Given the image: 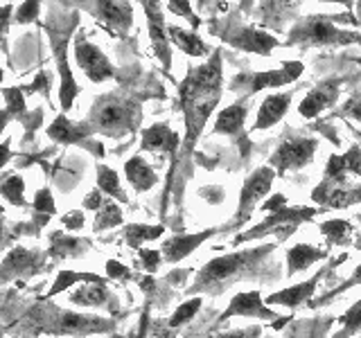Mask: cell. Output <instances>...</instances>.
Masks as SVG:
<instances>
[{
    "label": "cell",
    "mask_w": 361,
    "mask_h": 338,
    "mask_svg": "<svg viewBox=\"0 0 361 338\" xmlns=\"http://www.w3.org/2000/svg\"><path fill=\"white\" fill-rule=\"evenodd\" d=\"M348 172L361 176V144H353L341 156H330V161H327V165H325L323 180L319 183V187L312 192V199L323 206V201L330 192L345 185Z\"/></svg>",
    "instance_id": "8fae6325"
},
{
    "label": "cell",
    "mask_w": 361,
    "mask_h": 338,
    "mask_svg": "<svg viewBox=\"0 0 361 338\" xmlns=\"http://www.w3.org/2000/svg\"><path fill=\"white\" fill-rule=\"evenodd\" d=\"M90 246L88 239H75V237H66L61 232L52 234V246H50V257L54 259H66V257H79L86 248Z\"/></svg>",
    "instance_id": "f546056e"
},
{
    "label": "cell",
    "mask_w": 361,
    "mask_h": 338,
    "mask_svg": "<svg viewBox=\"0 0 361 338\" xmlns=\"http://www.w3.org/2000/svg\"><path fill=\"white\" fill-rule=\"evenodd\" d=\"M122 223V210L118 208V203L113 199H104L102 208L95 214V221H93V230L95 232H104L109 228H116V225Z\"/></svg>",
    "instance_id": "e575fe53"
},
{
    "label": "cell",
    "mask_w": 361,
    "mask_h": 338,
    "mask_svg": "<svg viewBox=\"0 0 361 338\" xmlns=\"http://www.w3.org/2000/svg\"><path fill=\"white\" fill-rule=\"evenodd\" d=\"M61 223L66 225L68 230H79L84 225V212H79V210H75V212H68L66 217L61 219Z\"/></svg>",
    "instance_id": "f907efd6"
},
{
    "label": "cell",
    "mask_w": 361,
    "mask_h": 338,
    "mask_svg": "<svg viewBox=\"0 0 361 338\" xmlns=\"http://www.w3.org/2000/svg\"><path fill=\"white\" fill-rule=\"evenodd\" d=\"M145 7V16H147V27H149V41L154 45L156 56L163 63V70L169 75L172 70V41H169L167 25H165V16L163 9L158 3H142Z\"/></svg>",
    "instance_id": "e0dca14e"
},
{
    "label": "cell",
    "mask_w": 361,
    "mask_h": 338,
    "mask_svg": "<svg viewBox=\"0 0 361 338\" xmlns=\"http://www.w3.org/2000/svg\"><path fill=\"white\" fill-rule=\"evenodd\" d=\"M321 232L327 239V244L332 246H348V244H355L353 242V234H355V225L345 221V219H330V221H323L321 223Z\"/></svg>",
    "instance_id": "4dcf8cb0"
},
{
    "label": "cell",
    "mask_w": 361,
    "mask_h": 338,
    "mask_svg": "<svg viewBox=\"0 0 361 338\" xmlns=\"http://www.w3.org/2000/svg\"><path fill=\"white\" fill-rule=\"evenodd\" d=\"M345 259H348V255H341L334 264H327L325 268H321L314 277L300 282V284H293V287H287V289H282V291L271 293L269 298H264V304H267V307H289V309H298L300 304H307V302L312 300V296H314L316 287H319V282H321L327 273H330V270H332L334 266H338L341 262H345Z\"/></svg>",
    "instance_id": "4fadbf2b"
},
{
    "label": "cell",
    "mask_w": 361,
    "mask_h": 338,
    "mask_svg": "<svg viewBox=\"0 0 361 338\" xmlns=\"http://www.w3.org/2000/svg\"><path fill=\"white\" fill-rule=\"evenodd\" d=\"M291 106V93H274V95H267L262 99V104L257 108V118L253 122L251 131H267L287 115V111Z\"/></svg>",
    "instance_id": "603a6c76"
},
{
    "label": "cell",
    "mask_w": 361,
    "mask_h": 338,
    "mask_svg": "<svg viewBox=\"0 0 361 338\" xmlns=\"http://www.w3.org/2000/svg\"><path fill=\"white\" fill-rule=\"evenodd\" d=\"M359 61H361V59H359Z\"/></svg>",
    "instance_id": "6125c7cd"
},
{
    "label": "cell",
    "mask_w": 361,
    "mask_h": 338,
    "mask_svg": "<svg viewBox=\"0 0 361 338\" xmlns=\"http://www.w3.org/2000/svg\"><path fill=\"white\" fill-rule=\"evenodd\" d=\"M25 90H27V93H39V90H41L43 95H50V75L48 73H41L37 79H34L32 86L23 88V93H25Z\"/></svg>",
    "instance_id": "681fc988"
},
{
    "label": "cell",
    "mask_w": 361,
    "mask_h": 338,
    "mask_svg": "<svg viewBox=\"0 0 361 338\" xmlns=\"http://www.w3.org/2000/svg\"><path fill=\"white\" fill-rule=\"evenodd\" d=\"M319 149V140L305 138V135H285L276 146V151L269 156V167L276 176H285L287 172H298L314 161V154Z\"/></svg>",
    "instance_id": "9c48e42d"
},
{
    "label": "cell",
    "mask_w": 361,
    "mask_h": 338,
    "mask_svg": "<svg viewBox=\"0 0 361 338\" xmlns=\"http://www.w3.org/2000/svg\"><path fill=\"white\" fill-rule=\"evenodd\" d=\"M233 315H244V318H262V320H274V323L278 318V313L264 304L262 296H259V291H244V293H237V296L231 298L228 307L219 313V318L214 320V325L208 330V336L217 332L226 320L233 318Z\"/></svg>",
    "instance_id": "7c38bea8"
},
{
    "label": "cell",
    "mask_w": 361,
    "mask_h": 338,
    "mask_svg": "<svg viewBox=\"0 0 361 338\" xmlns=\"http://www.w3.org/2000/svg\"><path fill=\"white\" fill-rule=\"evenodd\" d=\"M296 7L298 3H262V5H257V14L262 16L264 25L280 27L296 16Z\"/></svg>",
    "instance_id": "f1b7e54d"
},
{
    "label": "cell",
    "mask_w": 361,
    "mask_h": 338,
    "mask_svg": "<svg viewBox=\"0 0 361 338\" xmlns=\"http://www.w3.org/2000/svg\"><path fill=\"white\" fill-rule=\"evenodd\" d=\"M138 257H140V266L149 275L156 273V270L161 268V262H163L161 251H149V248H142V251H138Z\"/></svg>",
    "instance_id": "7bdbcfd3"
},
{
    "label": "cell",
    "mask_w": 361,
    "mask_h": 338,
    "mask_svg": "<svg viewBox=\"0 0 361 338\" xmlns=\"http://www.w3.org/2000/svg\"><path fill=\"white\" fill-rule=\"evenodd\" d=\"M208 32L212 37L221 39L224 43L233 45V48L242 50V52H251L259 56H269L274 52L280 41L264 30H257L251 25H242L235 18H210L208 20Z\"/></svg>",
    "instance_id": "5b68a950"
},
{
    "label": "cell",
    "mask_w": 361,
    "mask_h": 338,
    "mask_svg": "<svg viewBox=\"0 0 361 338\" xmlns=\"http://www.w3.org/2000/svg\"><path fill=\"white\" fill-rule=\"evenodd\" d=\"M334 20H348V14L327 16L312 14L302 16L287 34L285 48H321V45H355L361 43V32L341 30L334 25Z\"/></svg>",
    "instance_id": "3957f363"
},
{
    "label": "cell",
    "mask_w": 361,
    "mask_h": 338,
    "mask_svg": "<svg viewBox=\"0 0 361 338\" xmlns=\"http://www.w3.org/2000/svg\"><path fill=\"white\" fill-rule=\"evenodd\" d=\"M323 212V208H305V206H285L280 210L267 212V219L262 223H257L253 230H248L244 234H237L233 244H244L251 239H259V237L276 234V242L287 239L291 232L298 230V225L314 219L316 214Z\"/></svg>",
    "instance_id": "8992f818"
},
{
    "label": "cell",
    "mask_w": 361,
    "mask_h": 338,
    "mask_svg": "<svg viewBox=\"0 0 361 338\" xmlns=\"http://www.w3.org/2000/svg\"><path fill=\"white\" fill-rule=\"evenodd\" d=\"M359 219H361V217H359ZM355 248H357V251H361V234L355 239Z\"/></svg>",
    "instance_id": "6f0895ef"
},
{
    "label": "cell",
    "mask_w": 361,
    "mask_h": 338,
    "mask_svg": "<svg viewBox=\"0 0 361 338\" xmlns=\"http://www.w3.org/2000/svg\"><path fill=\"white\" fill-rule=\"evenodd\" d=\"M0 338H3V334H0Z\"/></svg>",
    "instance_id": "94428289"
},
{
    "label": "cell",
    "mask_w": 361,
    "mask_h": 338,
    "mask_svg": "<svg viewBox=\"0 0 361 338\" xmlns=\"http://www.w3.org/2000/svg\"><path fill=\"white\" fill-rule=\"evenodd\" d=\"M357 203H361V185H343L325 196L323 210H343L350 206H357Z\"/></svg>",
    "instance_id": "1f68e13d"
},
{
    "label": "cell",
    "mask_w": 361,
    "mask_h": 338,
    "mask_svg": "<svg viewBox=\"0 0 361 338\" xmlns=\"http://www.w3.org/2000/svg\"><path fill=\"white\" fill-rule=\"evenodd\" d=\"M167 34H169V41H172V45H176V48L180 52H185L188 56H208V54H212L210 45L203 43V39L195 30H183L178 25H167Z\"/></svg>",
    "instance_id": "4316f807"
},
{
    "label": "cell",
    "mask_w": 361,
    "mask_h": 338,
    "mask_svg": "<svg viewBox=\"0 0 361 338\" xmlns=\"http://www.w3.org/2000/svg\"><path fill=\"white\" fill-rule=\"evenodd\" d=\"M165 232V225H142V223H129L124 225V242L131 248H140V244L158 239Z\"/></svg>",
    "instance_id": "d6a6232c"
},
{
    "label": "cell",
    "mask_w": 361,
    "mask_h": 338,
    "mask_svg": "<svg viewBox=\"0 0 361 338\" xmlns=\"http://www.w3.org/2000/svg\"><path fill=\"white\" fill-rule=\"evenodd\" d=\"M102 203H104V199H102V192L99 189H93L90 194L84 199V208L86 210H99Z\"/></svg>",
    "instance_id": "f5cc1de1"
},
{
    "label": "cell",
    "mask_w": 361,
    "mask_h": 338,
    "mask_svg": "<svg viewBox=\"0 0 361 338\" xmlns=\"http://www.w3.org/2000/svg\"><path fill=\"white\" fill-rule=\"evenodd\" d=\"M48 34L52 39V52L56 65H59V75H61V90H59V99H61V108L71 111L73 101L79 95V86L75 82V77L71 73V65H68V39H71V30H66L63 34H59L56 30H52L48 25Z\"/></svg>",
    "instance_id": "9a60e30c"
},
{
    "label": "cell",
    "mask_w": 361,
    "mask_h": 338,
    "mask_svg": "<svg viewBox=\"0 0 361 338\" xmlns=\"http://www.w3.org/2000/svg\"><path fill=\"white\" fill-rule=\"evenodd\" d=\"M302 70H305V65L300 61H285L278 68V70L235 75L228 88L233 90L235 95L242 97V99H237V101H248L255 93H259V90L278 88V86H287V84L298 82Z\"/></svg>",
    "instance_id": "52a82bcc"
},
{
    "label": "cell",
    "mask_w": 361,
    "mask_h": 338,
    "mask_svg": "<svg viewBox=\"0 0 361 338\" xmlns=\"http://www.w3.org/2000/svg\"><path fill=\"white\" fill-rule=\"evenodd\" d=\"M124 176L131 183L135 192H147L158 183V176L149 163H145L142 156H133L131 161L124 163Z\"/></svg>",
    "instance_id": "83f0119b"
},
{
    "label": "cell",
    "mask_w": 361,
    "mask_h": 338,
    "mask_svg": "<svg viewBox=\"0 0 361 338\" xmlns=\"http://www.w3.org/2000/svg\"><path fill=\"white\" fill-rule=\"evenodd\" d=\"M338 323H341V330L332 338H353L361 334V298L338 318Z\"/></svg>",
    "instance_id": "74e56055"
},
{
    "label": "cell",
    "mask_w": 361,
    "mask_h": 338,
    "mask_svg": "<svg viewBox=\"0 0 361 338\" xmlns=\"http://www.w3.org/2000/svg\"><path fill=\"white\" fill-rule=\"evenodd\" d=\"M39 9H41L39 3H23V5H18L16 20H18V23H32V20H37Z\"/></svg>",
    "instance_id": "c3c4849f"
},
{
    "label": "cell",
    "mask_w": 361,
    "mask_h": 338,
    "mask_svg": "<svg viewBox=\"0 0 361 338\" xmlns=\"http://www.w3.org/2000/svg\"><path fill=\"white\" fill-rule=\"evenodd\" d=\"M75 59H77V65L82 68L84 75L93 84H102V82H106V79H111L113 75H116L111 61L106 59V54L102 52L97 45L86 41L84 34H79V37L75 39Z\"/></svg>",
    "instance_id": "5bb4252c"
},
{
    "label": "cell",
    "mask_w": 361,
    "mask_h": 338,
    "mask_svg": "<svg viewBox=\"0 0 361 338\" xmlns=\"http://www.w3.org/2000/svg\"><path fill=\"white\" fill-rule=\"evenodd\" d=\"M11 5H3L0 7V45H3V39L7 34V25H9V16H11Z\"/></svg>",
    "instance_id": "816d5d0a"
},
{
    "label": "cell",
    "mask_w": 361,
    "mask_h": 338,
    "mask_svg": "<svg viewBox=\"0 0 361 338\" xmlns=\"http://www.w3.org/2000/svg\"><path fill=\"white\" fill-rule=\"evenodd\" d=\"M0 194H3L11 206H18V208H25L27 201H25V180H23L18 174H11L7 176L3 183H0Z\"/></svg>",
    "instance_id": "8d00e7d4"
},
{
    "label": "cell",
    "mask_w": 361,
    "mask_h": 338,
    "mask_svg": "<svg viewBox=\"0 0 361 338\" xmlns=\"http://www.w3.org/2000/svg\"><path fill=\"white\" fill-rule=\"evenodd\" d=\"M0 82H3V70H0Z\"/></svg>",
    "instance_id": "91938a15"
},
{
    "label": "cell",
    "mask_w": 361,
    "mask_h": 338,
    "mask_svg": "<svg viewBox=\"0 0 361 338\" xmlns=\"http://www.w3.org/2000/svg\"><path fill=\"white\" fill-rule=\"evenodd\" d=\"M140 122V99L122 95H102L90 108L88 124L93 131L106 133L111 138L133 133Z\"/></svg>",
    "instance_id": "277c9868"
},
{
    "label": "cell",
    "mask_w": 361,
    "mask_h": 338,
    "mask_svg": "<svg viewBox=\"0 0 361 338\" xmlns=\"http://www.w3.org/2000/svg\"><path fill=\"white\" fill-rule=\"evenodd\" d=\"M95 280H99V275H95V273H75V270H61V273L56 275L54 284H52V289L48 291V296H45V298H54L56 293L66 291L68 287L77 284V282H95Z\"/></svg>",
    "instance_id": "f35d334b"
},
{
    "label": "cell",
    "mask_w": 361,
    "mask_h": 338,
    "mask_svg": "<svg viewBox=\"0 0 361 338\" xmlns=\"http://www.w3.org/2000/svg\"><path fill=\"white\" fill-rule=\"evenodd\" d=\"M97 189L102 192V194H106V196L116 199L120 203H129L127 194H124L122 187H120L118 174L106 165H97Z\"/></svg>",
    "instance_id": "836d02e7"
},
{
    "label": "cell",
    "mask_w": 361,
    "mask_h": 338,
    "mask_svg": "<svg viewBox=\"0 0 361 338\" xmlns=\"http://www.w3.org/2000/svg\"><path fill=\"white\" fill-rule=\"evenodd\" d=\"M9 120H11V115L7 113V108H5V111H0V131L5 129V124H7Z\"/></svg>",
    "instance_id": "9f6ffc18"
},
{
    "label": "cell",
    "mask_w": 361,
    "mask_h": 338,
    "mask_svg": "<svg viewBox=\"0 0 361 338\" xmlns=\"http://www.w3.org/2000/svg\"><path fill=\"white\" fill-rule=\"evenodd\" d=\"M217 232H224L221 228H208L203 232H195V234H174L169 237L167 242H163L161 246V255L167 264H178L180 259H185L188 255H192L201 244H206L208 239H212Z\"/></svg>",
    "instance_id": "d6986e66"
},
{
    "label": "cell",
    "mask_w": 361,
    "mask_h": 338,
    "mask_svg": "<svg viewBox=\"0 0 361 338\" xmlns=\"http://www.w3.org/2000/svg\"><path fill=\"white\" fill-rule=\"evenodd\" d=\"M338 95H341V79H325V82H319L305 95V99L298 104V113L302 118L312 120L321 115L325 108H332Z\"/></svg>",
    "instance_id": "ac0fdd59"
},
{
    "label": "cell",
    "mask_w": 361,
    "mask_h": 338,
    "mask_svg": "<svg viewBox=\"0 0 361 338\" xmlns=\"http://www.w3.org/2000/svg\"><path fill=\"white\" fill-rule=\"evenodd\" d=\"M68 300H71L73 304H79V307H109L111 311L118 309L116 298L111 296L104 277H99L95 282H84L82 287H77L71 293V298Z\"/></svg>",
    "instance_id": "7402d4cb"
},
{
    "label": "cell",
    "mask_w": 361,
    "mask_h": 338,
    "mask_svg": "<svg viewBox=\"0 0 361 338\" xmlns=\"http://www.w3.org/2000/svg\"><path fill=\"white\" fill-rule=\"evenodd\" d=\"M167 9L172 11V14H176V16H185L188 20H190V25L192 27H201V18L192 11V5L190 3H176V0H172V3H167Z\"/></svg>",
    "instance_id": "f6af8a7d"
},
{
    "label": "cell",
    "mask_w": 361,
    "mask_h": 338,
    "mask_svg": "<svg viewBox=\"0 0 361 338\" xmlns=\"http://www.w3.org/2000/svg\"><path fill=\"white\" fill-rule=\"evenodd\" d=\"M262 336V327H244V330H228V332H214L206 338H259Z\"/></svg>",
    "instance_id": "ee69618b"
},
{
    "label": "cell",
    "mask_w": 361,
    "mask_h": 338,
    "mask_svg": "<svg viewBox=\"0 0 361 338\" xmlns=\"http://www.w3.org/2000/svg\"><path fill=\"white\" fill-rule=\"evenodd\" d=\"M90 133H95V131L90 129L88 122L77 124V122H71L66 115H59L48 127V138L50 140L61 142V144H82V146H86V149L93 151L97 158H102V156H104V146L93 142V140H88Z\"/></svg>",
    "instance_id": "2e32d148"
},
{
    "label": "cell",
    "mask_w": 361,
    "mask_h": 338,
    "mask_svg": "<svg viewBox=\"0 0 361 338\" xmlns=\"http://www.w3.org/2000/svg\"><path fill=\"white\" fill-rule=\"evenodd\" d=\"M11 158V151H9V140H5L3 144H0V167H3L7 161Z\"/></svg>",
    "instance_id": "11a10c76"
},
{
    "label": "cell",
    "mask_w": 361,
    "mask_h": 338,
    "mask_svg": "<svg viewBox=\"0 0 361 338\" xmlns=\"http://www.w3.org/2000/svg\"><path fill=\"white\" fill-rule=\"evenodd\" d=\"M41 255L27 251V248H14L0 264V284L16 277H30L41 268Z\"/></svg>",
    "instance_id": "ffe728a7"
},
{
    "label": "cell",
    "mask_w": 361,
    "mask_h": 338,
    "mask_svg": "<svg viewBox=\"0 0 361 338\" xmlns=\"http://www.w3.org/2000/svg\"><path fill=\"white\" fill-rule=\"evenodd\" d=\"M178 146H180V135L169 129L167 122H156L149 129L142 131V144H140L142 151H161L176 158Z\"/></svg>",
    "instance_id": "cb8c5ba5"
},
{
    "label": "cell",
    "mask_w": 361,
    "mask_h": 338,
    "mask_svg": "<svg viewBox=\"0 0 361 338\" xmlns=\"http://www.w3.org/2000/svg\"><path fill=\"white\" fill-rule=\"evenodd\" d=\"M224 93V65L221 50H214L206 63L190 68L183 84L178 88L180 108L185 122V140L180 146V161H190L192 151L199 142V135L208 124V118L217 108Z\"/></svg>",
    "instance_id": "6da1fadb"
},
{
    "label": "cell",
    "mask_w": 361,
    "mask_h": 338,
    "mask_svg": "<svg viewBox=\"0 0 361 338\" xmlns=\"http://www.w3.org/2000/svg\"><path fill=\"white\" fill-rule=\"evenodd\" d=\"M203 307V298H192V300H185L180 307L169 315V320H165L163 325L167 327V330H178V327H183V325H188L195 315L199 313V309Z\"/></svg>",
    "instance_id": "d590c367"
},
{
    "label": "cell",
    "mask_w": 361,
    "mask_h": 338,
    "mask_svg": "<svg viewBox=\"0 0 361 338\" xmlns=\"http://www.w3.org/2000/svg\"><path fill=\"white\" fill-rule=\"evenodd\" d=\"M248 115V101H235V104L226 106L217 120H214V127L212 133L214 135H231L233 140H246V133H244V122Z\"/></svg>",
    "instance_id": "d4e9b609"
},
{
    "label": "cell",
    "mask_w": 361,
    "mask_h": 338,
    "mask_svg": "<svg viewBox=\"0 0 361 338\" xmlns=\"http://www.w3.org/2000/svg\"><path fill=\"white\" fill-rule=\"evenodd\" d=\"M361 284V264L355 268V273L350 275L345 282H341L336 289H332V291H327L325 296L321 298V300H310L307 302V307H323V304H327V302H332V300H336V296H341V293H345V291H350L353 287H359Z\"/></svg>",
    "instance_id": "60d3db41"
},
{
    "label": "cell",
    "mask_w": 361,
    "mask_h": 338,
    "mask_svg": "<svg viewBox=\"0 0 361 338\" xmlns=\"http://www.w3.org/2000/svg\"><path fill=\"white\" fill-rule=\"evenodd\" d=\"M106 273H109L111 280H120V282L133 277L131 268H129V266H124V264H120L118 259H109V262H106Z\"/></svg>",
    "instance_id": "bcb514c9"
},
{
    "label": "cell",
    "mask_w": 361,
    "mask_h": 338,
    "mask_svg": "<svg viewBox=\"0 0 361 338\" xmlns=\"http://www.w3.org/2000/svg\"><path fill=\"white\" fill-rule=\"evenodd\" d=\"M3 232H5V223H3V219H0V242H3Z\"/></svg>",
    "instance_id": "680465c9"
},
{
    "label": "cell",
    "mask_w": 361,
    "mask_h": 338,
    "mask_svg": "<svg viewBox=\"0 0 361 338\" xmlns=\"http://www.w3.org/2000/svg\"><path fill=\"white\" fill-rule=\"evenodd\" d=\"M34 212L41 214V225L56 212V208H54V199H52V192H50L48 187L39 189V194L34 196Z\"/></svg>",
    "instance_id": "b9f144b4"
},
{
    "label": "cell",
    "mask_w": 361,
    "mask_h": 338,
    "mask_svg": "<svg viewBox=\"0 0 361 338\" xmlns=\"http://www.w3.org/2000/svg\"><path fill=\"white\" fill-rule=\"evenodd\" d=\"M278 248V242L274 244H259L253 248H242V251H235L228 255L214 257L203 266L192 287L185 291L188 296H210L217 298L221 293H226L231 287L240 284V282H248V280H257L262 277L264 282H269L267 277L278 275V270H274L271 266V255Z\"/></svg>",
    "instance_id": "7a4b0ae2"
},
{
    "label": "cell",
    "mask_w": 361,
    "mask_h": 338,
    "mask_svg": "<svg viewBox=\"0 0 361 338\" xmlns=\"http://www.w3.org/2000/svg\"><path fill=\"white\" fill-rule=\"evenodd\" d=\"M93 14L104 23V25L113 32V34H124L129 32V27L133 25V7L131 3H95L90 5Z\"/></svg>",
    "instance_id": "44dd1931"
},
{
    "label": "cell",
    "mask_w": 361,
    "mask_h": 338,
    "mask_svg": "<svg viewBox=\"0 0 361 338\" xmlns=\"http://www.w3.org/2000/svg\"><path fill=\"white\" fill-rule=\"evenodd\" d=\"M3 95H5V101H7V113H9V115L16 118V120L27 122L25 120L27 111H25V95H23V88H18V86L3 88Z\"/></svg>",
    "instance_id": "ab89813d"
},
{
    "label": "cell",
    "mask_w": 361,
    "mask_h": 338,
    "mask_svg": "<svg viewBox=\"0 0 361 338\" xmlns=\"http://www.w3.org/2000/svg\"><path fill=\"white\" fill-rule=\"evenodd\" d=\"M285 206H287V199L282 196V194H276V196H271L267 203H262V208H259V210L274 212V210H280V208H285Z\"/></svg>",
    "instance_id": "db71d44e"
},
{
    "label": "cell",
    "mask_w": 361,
    "mask_h": 338,
    "mask_svg": "<svg viewBox=\"0 0 361 338\" xmlns=\"http://www.w3.org/2000/svg\"><path fill=\"white\" fill-rule=\"evenodd\" d=\"M341 115H348V118L361 122V90H357V93L345 101L341 108Z\"/></svg>",
    "instance_id": "7dc6e473"
},
{
    "label": "cell",
    "mask_w": 361,
    "mask_h": 338,
    "mask_svg": "<svg viewBox=\"0 0 361 338\" xmlns=\"http://www.w3.org/2000/svg\"><path fill=\"white\" fill-rule=\"evenodd\" d=\"M274 178H276V172L269 165H264V167L255 169V172L244 180L242 192H240V203H237V212L233 214V219L224 228V232L242 228V225L253 217L257 203H262L269 196Z\"/></svg>",
    "instance_id": "30bf717a"
},
{
    "label": "cell",
    "mask_w": 361,
    "mask_h": 338,
    "mask_svg": "<svg viewBox=\"0 0 361 338\" xmlns=\"http://www.w3.org/2000/svg\"><path fill=\"white\" fill-rule=\"evenodd\" d=\"M116 327L113 320L99 318V315H86V313H73L61 311L56 307H43L41 309V325L37 330L45 334H102Z\"/></svg>",
    "instance_id": "ba28073f"
},
{
    "label": "cell",
    "mask_w": 361,
    "mask_h": 338,
    "mask_svg": "<svg viewBox=\"0 0 361 338\" xmlns=\"http://www.w3.org/2000/svg\"><path fill=\"white\" fill-rule=\"evenodd\" d=\"M330 255L323 248H316V246H310V244H296L291 246L287 251V277L296 275V273H302V270H307L312 264L316 262H323V259Z\"/></svg>",
    "instance_id": "484cf974"
}]
</instances>
